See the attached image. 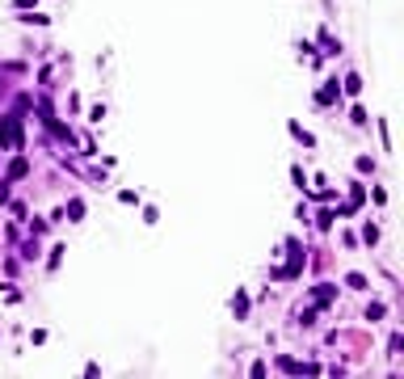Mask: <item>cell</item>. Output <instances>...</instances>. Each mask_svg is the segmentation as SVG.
I'll return each instance as SVG.
<instances>
[]
</instances>
